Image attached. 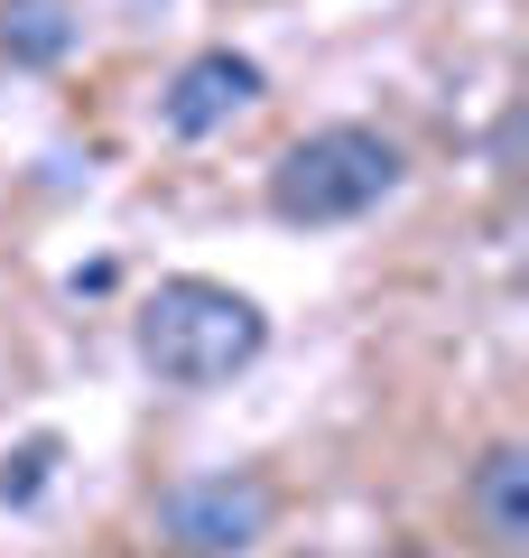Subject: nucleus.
Returning a JSON list of instances; mask_svg holds the SVG:
<instances>
[{"label": "nucleus", "instance_id": "1", "mask_svg": "<svg viewBox=\"0 0 529 558\" xmlns=\"http://www.w3.org/2000/svg\"><path fill=\"white\" fill-rule=\"evenodd\" d=\"M260 344H270V317L223 279H158L139 299V363L168 391H214V381L251 373Z\"/></svg>", "mask_w": 529, "mask_h": 558}, {"label": "nucleus", "instance_id": "2", "mask_svg": "<svg viewBox=\"0 0 529 558\" xmlns=\"http://www.w3.org/2000/svg\"><path fill=\"white\" fill-rule=\"evenodd\" d=\"M391 186H399V149L381 131H362V121H334V131H307L279 149L270 215L279 223H353V215H372Z\"/></svg>", "mask_w": 529, "mask_h": 558}, {"label": "nucleus", "instance_id": "3", "mask_svg": "<svg viewBox=\"0 0 529 558\" xmlns=\"http://www.w3.org/2000/svg\"><path fill=\"white\" fill-rule=\"evenodd\" d=\"M158 521H168L176 549L233 558V549H251V539H270V521H279V484H270V475H205V484H176Z\"/></svg>", "mask_w": 529, "mask_h": 558}, {"label": "nucleus", "instance_id": "4", "mask_svg": "<svg viewBox=\"0 0 529 558\" xmlns=\"http://www.w3.org/2000/svg\"><path fill=\"white\" fill-rule=\"evenodd\" d=\"M251 102H260V65L242 57V47H205V57H186V65L168 75L158 121H168L176 140H214V131H233Z\"/></svg>", "mask_w": 529, "mask_h": 558}, {"label": "nucleus", "instance_id": "5", "mask_svg": "<svg viewBox=\"0 0 529 558\" xmlns=\"http://www.w3.org/2000/svg\"><path fill=\"white\" fill-rule=\"evenodd\" d=\"M465 512H473V531H483L492 558H520L529 549V447L520 438H492L483 457H473Z\"/></svg>", "mask_w": 529, "mask_h": 558}, {"label": "nucleus", "instance_id": "6", "mask_svg": "<svg viewBox=\"0 0 529 558\" xmlns=\"http://www.w3.org/2000/svg\"><path fill=\"white\" fill-rule=\"evenodd\" d=\"M65 47H75L65 0H0V57L10 65H65Z\"/></svg>", "mask_w": 529, "mask_h": 558}, {"label": "nucleus", "instance_id": "7", "mask_svg": "<svg viewBox=\"0 0 529 558\" xmlns=\"http://www.w3.org/2000/svg\"><path fill=\"white\" fill-rule=\"evenodd\" d=\"M47 465H57V438H28L20 457L0 465V502H20V512H28V502L47 494Z\"/></svg>", "mask_w": 529, "mask_h": 558}, {"label": "nucleus", "instance_id": "8", "mask_svg": "<svg viewBox=\"0 0 529 558\" xmlns=\"http://www.w3.org/2000/svg\"><path fill=\"white\" fill-rule=\"evenodd\" d=\"M399 558H418V549H399Z\"/></svg>", "mask_w": 529, "mask_h": 558}]
</instances>
